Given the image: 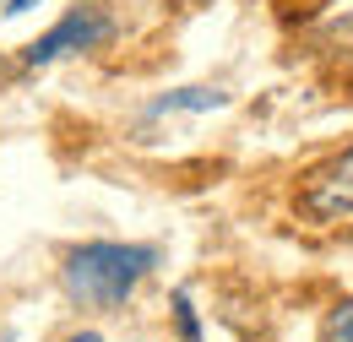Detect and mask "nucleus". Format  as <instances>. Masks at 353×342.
Returning a JSON list of instances; mask_svg holds the SVG:
<instances>
[{"mask_svg":"<svg viewBox=\"0 0 353 342\" xmlns=\"http://www.w3.org/2000/svg\"><path fill=\"white\" fill-rule=\"evenodd\" d=\"M152 261H158V250H147V245H82L65 261V294L92 310H114L152 272Z\"/></svg>","mask_w":353,"mask_h":342,"instance_id":"1","label":"nucleus"},{"mask_svg":"<svg viewBox=\"0 0 353 342\" xmlns=\"http://www.w3.org/2000/svg\"><path fill=\"white\" fill-rule=\"evenodd\" d=\"M109 39V17L103 11H71V17H60L54 28H49L39 43H28V66H49V60H60V54H71V49H92V43Z\"/></svg>","mask_w":353,"mask_h":342,"instance_id":"2","label":"nucleus"},{"mask_svg":"<svg viewBox=\"0 0 353 342\" xmlns=\"http://www.w3.org/2000/svg\"><path fill=\"white\" fill-rule=\"evenodd\" d=\"M305 212L310 217H343V212H353V152H343L337 163H326V169L310 174Z\"/></svg>","mask_w":353,"mask_h":342,"instance_id":"3","label":"nucleus"},{"mask_svg":"<svg viewBox=\"0 0 353 342\" xmlns=\"http://www.w3.org/2000/svg\"><path fill=\"white\" fill-rule=\"evenodd\" d=\"M223 103H228V92H218V87H179V92H163L152 103V114H207Z\"/></svg>","mask_w":353,"mask_h":342,"instance_id":"4","label":"nucleus"},{"mask_svg":"<svg viewBox=\"0 0 353 342\" xmlns=\"http://www.w3.org/2000/svg\"><path fill=\"white\" fill-rule=\"evenodd\" d=\"M326 342H353V299H343L326 315Z\"/></svg>","mask_w":353,"mask_h":342,"instance_id":"5","label":"nucleus"},{"mask_svg":"<svg viewBox=\"0 0 353 342\" xmlns=\"http://www.w3.org/2000/svg\"><path fill=\"white\" fill-rule=\"evenodd\" d=\"M174 321H179V337H185V342L201 337V326H196V310H190V294H174Z\"/></svg>","mask_w":353,"mask_h":342,"instance_id":"6","label":"nucleus"},{"mask_svg":"<svg viewBox=\"0 0 353 342\" xmlns=\"http://www.w3.org/2000/svg\"><path fill=\"white\" fill-rule=\"evenodd\" d=\"M39 0H6V17H22V11H33Z\"/></svg>","mask_w":353,"mask_h":342,"instance_id":"7","label":"nucleus"},{"mask_svg":"<svg viewBox=\"0 0 353 342\" xmlns=\"http://www.w3.org/2000/svg\"><path fill=\"white\" fill-rule=\"evenodd\" d=\"M65 342H103L98 332H77V337H65Z\"/></svg>","mask_w":353,"mask_h":342,"instance_id":"8","label":"nucleus"},{"mask_svg":"<svg viewBox=\"0 0 353 342\" xmlns=\"http://www.w3.org/2000/svg\"><path fill=\"white\" fill-rule=\"evenodd\" d=\"M0 11H6V0H0Z\"/></svg>","mask_w":353,"mask_h":342,"instance_id":"9","label":"nucleus"}]
</instances>
